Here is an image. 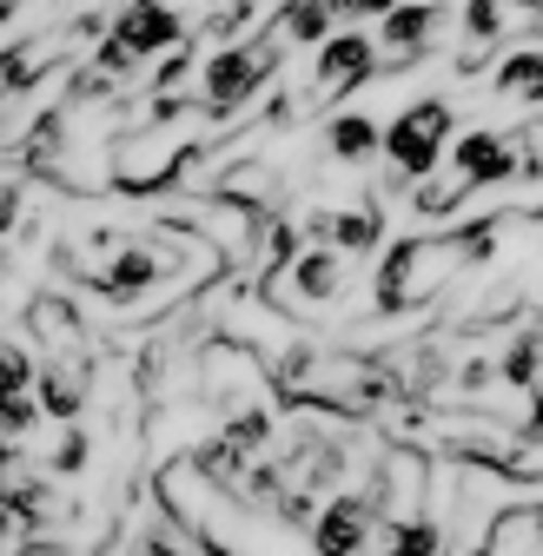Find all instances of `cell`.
Masks as SVG:
<instances>
[{
  "label": "cell",
  "instance_id": "obj_5",
  "mask_svg": "<svg viewBox=\"0 0 543 556\" xmlns=\"http://www.w3.org/2000/svg\"><path fill=\"white\" fill-rule=\"evenodd\" d=\"M272 305H286V312H325L352 292V278H345V252H331V245H299V258L279 271V278H265L258 286Z\"/></svg>",
  "mask_w": 543,
  "mask_h": 556
},
{
  "label": "cell",
  "instance_id": "obj_24",
  "mask_svg": "<svg viewBox=\"0 0 543 556\" xmlns=\"http://www.w3.org/2000/svg\"><path fill=\"white\" fill-rule=\"evenodd\" d=\"M14 464H21V451H14V438H8V431H0V483H8V470H14Z\"/></svg>",
  "mask_w": 543,
  "mask_h": 556
},
{
  "label": "cell",
  "instance_id": "obj_7",
  "mask_svg": "<svg viewBox=\"0 0 543 556\" xmlns=\"http://www.w3.org/2000/svg\"><path fill=\"white\" fill-rule=\"evenodd\" d=\"M305 536H312V556H365L378 536V504L365 491H331L305 523Z\"/></svg>",
  "mask_w": 543,
  "mask_h": 556
},
{
  "label": "cell",
  "instance_id": "obj_9",
  "mask_svg": "<svg viewBox=\"0 0 543 556\" xmlns=\"http://www.w3.org/2000/svg\"><path fill=\"white\" fill-rule=\"evenodd\" d=\"M517 147H523V139H517V132H504V126H470V132H457V139H451V173H457L470 192L504 186V179H517V173H523Z\"/></svg>",
  "mask_w": 543,
  "mask_h": 556
},
{
  "label": "cell",
  "instance_id": "obj_14",
  "mask_svg": "<svg viewBox=\"0 0 543 556\" xmlns=\"http://www.w3.org/2000/svg\"><path fill=\"white\" fill-rule=\"evenodd\" d=\"M265 34L279 40L286 53L318 47V40H331V8H325V0H286L279 14H265Z\"/></svg>",
  "mask_w": 543,
  "mask_h": 556
},
{
  "label": "cell",
  "instance_id": "obj_13",
  "mask_svg": "<svg viewBox=\"0 0 543 556\" xmlns=\"http://www.w3.org/2000/svg\"><path fill=\"white\" fill-rule=\"evenodd\" d=\"M478 543L497 556H543V504H504Z\"/></svg>",
  "mask_w": 543,
  "mask_h": 556
},
{
  "label": "cell",
  "instance_id": "obj_10",
  "mask_svg": "<svg viewBox=\"0 0 543 556\" xmlns=\"http://www.w3.org/2000/svg\"><path fill=\"white\" fill-rule=\"evenodd\" d=\"M27 338L40 344V358H93V331L80 318V305L66 292H34L27 312H21Z\"/></svg>",
  "mask_w": 543,
  "mask_h": 556
},
{
  "label": "cell",
  "instance_id": "obj_16",
  "mask_svg": "<svg viewBox=\"0 0 543 556\" xmlns=\"http://www.w3.org/2000/svg\"><path fill=\"white\" fill-rule=\"evenodd\" d=\"M384 245V213L365 199V205H331V252H345V258H358V252H378Z\"/></svg>",
  "mask_w": 543,
  "mask_h": 556
},
{
  "label": "cell",
  "instance_id": "obj_6",
  "mask_svg": "<svg viewBox=\"0 0 543 556\" xmlns=\"http://www.w3.org/2000/svg\"><path fill=\"white\" fill-rule=\"evenodd\" d=\"M173 252L166 245H153V239H126L106 265H93L87 278H80V286L93 292V299H106V305H140V299H153V286H160V278H173Z\"/></svg>",
  "mask_w": 543,
  "mask_h": 556
},
{
  "label": "cell",
  "instance_id": "obj_2",
  "mask_svg": "<svg viewBox=\"0 0 543 556\" xmlns=\"http://www.w3.org/2000/svg\"><path fill=\"white\" fill-rule=\"evenodd\" d=\"M279 66H286V47L258 27V34H245V40L206 53V66H199V93H192V100H199V113H206V119L226 126V119H239V113L272 87V74H279Z\"/></svg>",
  "mask_w": 543,
  "mask_h": 556
},
{
  "label": "cell",
  "instance_id": "obj_27",
  "mask_svg": "<svg viewBox=\"0 0 543 556\" xmlns=\"http://www.w3.org/2000/svg\"><path fill=\"white\" fill-rule=\"evenodd\" d=\"M0 132H8V100H0Z\"/></svg>",
  "mask_w": 543,
  "mask_h": 556
},
{
  "label": "cell",
  "instance_id": "obj_20",
  "mask_svg": "<svg viewBox=\"0 0 543 556\" xmlns=\"http://www.w3.org/2000/svg\"><path fill=\"white\" fill-rule=\"evenodd\" d=\"M34 352L27 344H14V338H0V397H27L34 391Z\"/></svg>",
  "mask_w": 543,
  "mask_h": 556
},
{
  "label": "cell",
  "instance_id": "obj_12",
  "mask_svg": "<svg viewBox=\"0 0 543 556\" xmlns=\"http://www.w3.org/2000/svg\"><path fill=\"white\" fill-rule=\"evenodd\" d=\"M378 153H384V126L371 113L345 106V113L325 119V160H338V166H371Z\"/></svg>",
  "mask_w": 543,
  "mask_h": 556
},
{
  "label": "cell",
  "instance_id": "obj_23",
  "mask_svg": "<svg viewBox=\"0 0 543 556\" xmlns=\"http://www.w3.org/2000/svg\"><path fill=\"white\" fill-rule=\"evenodd\" d=\"M0 556H66L53 536H27V543H14V549H0Z\"/></svg>",
  "mask_w": 543,
  "mask_h": 556
},
{
  "label": "cell",
  "instance_id": "obj_11",
  "mask_svg": "<svg viewBox=\"0 0 543 556\" xmlns=\"http://www.w3.org/2000/svg\"><path fill=\"white\" fill-rule=\"evenodd\" d=\"M60 34H27V40H8L0 47V100H21L34 93L47 74H60Z\"/></svg>",
  "mask_w": 543,
  "mask_h": 556
},
{
  "label": "cell",
  "instance_id": "obj_29",
  "mask_svg": "<svg viewBox=\"0 0 543 556\" xmlns=\"http://www.w3.org/2000/svg\"><path fill=\"white\" fill-rule=\"evenodd\" d=\"M365 556H384V549H365Z\"/></svg>",
  "mask_w": 543,
  "mask_h": 556
},
{
  "label": "cell",
  "instance_id": "obj_17",
  "mask_svg": "<svg viewBox=\"0 0 543 556\" xmlns=\"http://www.w3.org/2000/svg\"><path fill=\"white\" fill-rule=\"evenodd\" d=\"M504 27H510V8H504V0H464V8H457L464 53H484V47H497V40H504Z\"/></svg>",
  "mask_w": 543,
  "mask_h": 556
},
{
  "label": "cell",
  "instance_id": "obj_8",
  "mask_svg": "<svg viewBox=\"0 0 543 556\" xmlns=\"http://www.w3.org/2000/svg\"><path fill=\"white\" fill-rule=\"evenodd\" d=\"M106 34L132 60H160V53L186 47V14H179V0H119V14L106 21Z\"/></svg>",
  "mask_w": 543,
  "mask_h": 556
},
{
  "label": "cell",
  "instance_id": "obj_18",
  "mask_svg": "<svg viewBox=\"0 0 543 556\" xmlns=\"http://www.w3.org/2000/svg\"><path fill=\"white\" fill-rule=\"evenodd\" d=\"M464 199H470V186H464L457 173H444V166H438L431 179H418V186H412V213H425V219H451Z\"/></svg>",
  "mask_w": 543,
  "mask_h": 556
},
{
  "label": "cell",
  "instance_id": "obj_21",
  "mask_svg": "<svg viewBox=\"0 0 543 556\" xmlns=\"http://www.w3.org/2000/svg\"><path fill=\"white\" fill-rule=\"evenodd\" d=\"M40 425H47V417H40V404H34V391H27V397H0V431H8L14 444H21V438H34Z\"/></svg>",
  "mask_w": 543,
  "mask_h": 556
},
{
  "label": "cell",
  "instance_id": "obj_1",
  "mask_svg": "<svg viewBox=\"0 0 543 556\" xmlns=\"http://www.w3.org/2000/svg\"><path fill=\"white\" fill-rule=\"evenodd\" d=\"M464 271V252L451 232H412L397 239L384 258H378V278H371V312L378 318H397V312H418L425 299H438L444 278Z\"/></svg>",
  "mask_w": 543,
  "mask_h": 556
},
{
  "label": "cell",
  "instance_id": "obj_25",
  "mask_svg": "<svg viewBox=\"0 0 543 556\" xmlns=\"http://www.w3.org/2000/svg\"><path fill=\"white\" fill-rule=\"evenodd\" d=\"M504 8H517L523 21H536V27H543V0H504Z\"/></svg>",
  "mask_w": 543,
  "mask_h": 556
},
{
  "label": "cell",
  "instance_id": "obj_3",
  "mask_svg": "<svg viewBox=\"0 0 543 556\" xmlns=\"http://www.w3.org/2000/svg\"><path fill=\"white\" fill-rule=\"evenodd\" d=\"M451 139H457V113H451V100H444V93L412 100V106H404V113L384 126V160H391V179H397V186L431 179V173L444 166V153H451Z\"/></svg>",
  "mask_w": 543,
  "mask_h": 556
},
{
  "label": "cell",
  "instance_id": "obj_4",
  "mask_svg": "<svg viewBox=\"0 0 543 556\" xmlns=\"http://www.w3.org/2000/svg\"><path fill=\"white\" fill-rule=\"evenodd\" d=\"M378 80V40L365 27H345V34H331L312 47V80H305V100L312 106H338L345 93L371 87Z\"/></svg>",
  "mask_w": 543,
  "mask_h": 556
},
{
  "label": "cell",
  "instance_id": "obj_15",
  "mask_svg": "<svg viewBox=\"0 0 543 556\" xmlns=\"http://www.w3.org/2000/svg\"><path fill=\"white\" fill-rule=\"evenodd\" d=\"M491 87H497V100H523V106H543V47H536V40L510 47V53L497 60Z\"/></svg>",
  "mask_w": 543,
  "mask_h": 556
},
{
  "label": "cell",
  "instance_id": "obj_26",
  "mask_svg": "<svg viewBox=\"0 0 543 556\" xmlns=\"http://www.w3.org/2000/svg\"><path fill=\"white\" fill-rule=\"evenodd\" d=\"M27 8H34V0H0V27H8L14 14H27Z\"/></svg>",
  "mask_w": 543,
  "mask_h": 556
},
{
  "label": "cell",
  "instance_id": "obj_28",
  "mask_svg": "<svg viewBox=\"0 0 543 556\" xmlns=\"http://www.w3.org/2000/svg\"><path fill=\"white\" fill-rule=\"evenodd\" d=\"M470 556H497V549H484V543H478V549H470Z\"/></svg>",
  "mask_w": 543,
  "mask_h": 556
},
{
  "label": "cell",
  "instance_id": "obj_19",
  "mask_svg": "<svg viewBox=\"0 0 543 556\" xmlns=\"http://www.w3.org/2000/svg\"><path fill=\"white\" fill-rule=\"evenodd\" d=\"M87 457H93V438H87L80 425H60V438H53V451H47V464H40V470L60 483V477H80V470H87Z\"/></svg>",
  "mask_w": 543,
  "mask_h": 556
},
{
  "label": "cell",
  "instance_id": "obj_22",
  "mask_svg": "<svg viewBox=\"0 0 543 556\" xmlns=\"http://www.w3.org/2000/svg\"><path fill=\"white\" fill-rule=\"evenodd\" d=\"M21 219H27V213H21V186H14L8 173H0V239L21 232Z\"/></svg>",
  "mask_w": 543,
  "mask_h": 556
}]
</instances>
